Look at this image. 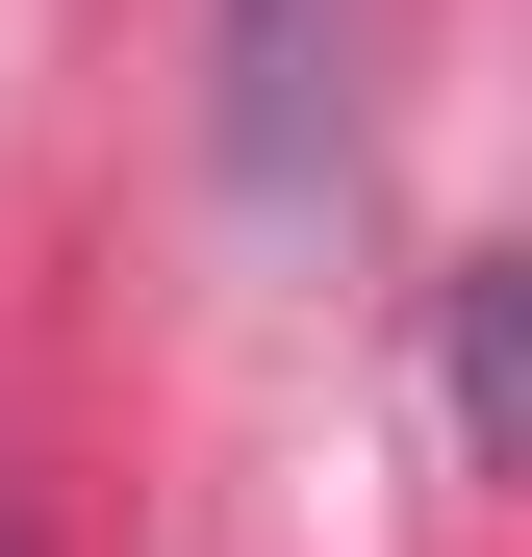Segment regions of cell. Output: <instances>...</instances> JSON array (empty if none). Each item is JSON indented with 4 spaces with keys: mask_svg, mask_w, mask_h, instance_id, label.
<instances>
[{
    "mask_svg": "<svg viewBox=\"0 0 532 557\" xmlns=\"http://www.w3.org/2000/svg\"><path fill=\"white\" fill-rule=\"evenodd\" d=\"M355 177V0H228V203L305 228Z\"/></svg>",
    "mask_w": 532,
    "mask_h": 557,
    "instance_id": "1",
    "label": "cell"
},
{
    "mask_svg": "<svg viewBox=\"0 0 532 557\" xmlns=\"http://www.w3.org/2000/svg\"><path fill=\"white\" fill-rule=\"evenodd\" d=\"M0 557H26V532H0Z\"/></svg>",
    "mask_w": 532,
    "mask_h": 557,
    "instance_id": "2",
    "label": "cell"
}]
</instances>
